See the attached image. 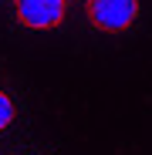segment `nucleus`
Segmentation results:
<instances>
[{
  "instance_id": "1",
  "label": "nucleus",
  "mask_w": 152,
  "mask_h": 155,
  "mask_svg": "<svg viewBox=\"0 0 152 155\" xmlns=\"http://www.w3.org/2000/svg\"><path fill=\"white\" fill-rule=\"evenodd\" d=\"M139 0H88V20L98 31H125L135 20Z\"/></svg>"
},
{
  "instance_id": "2",
  "label": "nucleus",
  "mask_w": 152,
  "mask_h": 155,
  "mask_svg": "<svg viewBox=\"0 0 152 155\" xmlns=\"http://www.w3.org/2000/svg\"><path fill=\"white\" fill-rule=\"evenodd\" d=\"M17 20L34 31L58 27L64 20V0H17Z\"/></svg>"
},
{
  "instance_id": "3",
  "label": "nucleus",
  "mask_w": 152,
  "mask_h": 155,
  "mask_svg": "<svg viewBox=\"0 0 152 155\" xmlns=\"http://www.w3.org/2000/svg\"><path fill=\"white\" fill-rule=\"evenodd\" d=\"M10 121H14V101H10L4 91H0V132H4Z\"/></svg>"
}]
</instances>
